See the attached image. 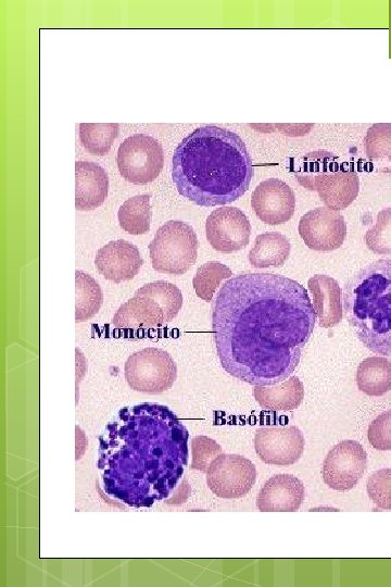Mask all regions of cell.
Masks as SVG:
<instances>
[{"label":"cell","mask_w":391,"mask_h":587,"mask_svg":"<svg viewBox=\"0 0 391 587\" xmlns=\"http://www.w3.org/2000/svg\"><path fill=\"white\" fill-rule=\"evenodd\" d=\"M118 130L119 126L116 123H81L79 138L88 152L104 155L111 149Z\"/></svg>","instance_id":"484cf974"},{"label":"cell","mask_w":391,"mask_h":587,"mask_svg":"<svg viewBox=\"0 0 391 587\" xmlns=\"http://www.w3.org/2000/svg\"><path fill=\"white\" fill-rule=\"evenodd\" d=\"M256 478L254 464L240 454L220 453L206 470L209 488L219 498L237 499L245 496Z\"/></svg>","instance_id":"9c48e42d"},{"label":"cell","mask_w":391,"mask_h":587,"mask_svg":"<svg viewBox=\"0 0 391 587\" xmlns=\"http://www.w3.org/2000/svg\"><path fill=\"white\" fill-rule=\"evenodd\" d=\"M290 250V242L285 235L278 232H266L256 236L248 260L253 267H276L287 261Z\"/></svg>","instance_id":"44dd1931"},{"label":"cell","mask_w":391,"mask_h":587,"mask_svg":"<svg viewBox=\"0 0 391 587\" xmlns=\"http://www.w3.org/2000/svg\"><path fill=\"white\" fill-rule=\"evenodd\" d=\"M231 275V270L223 263L210 261L202 264L192 279L197 296L210 302L220 282Z\"/></svg>","instance_id":"4316f807"},{"label":"cell","mask_w":391,"mask_h":587,"mask_svg":"<svg viewBox=\"0 0 391 587\" xmlns=\"http://www.w3.org/2000/svg\"><path fill=\"white\" fill-rule=\"evenodd\" d=\"M345 319L363 345L391 357V259L369 263L343 286Z\"/></svg>","instance_id":"277c9868"},{"label":"cell","mask_w":391,"mask_h":587,"mask_svg":"<svg viewBox=\"0 0 391 587\" xmlns=\"http://www.w3.org/2000/svg\"><path fill=\"white\" fill-rule=\"evenodd\" d=\"M189 433L166 405L121 409L99 437L98 471L105 498L147 508L168 498L188 463Z\"/></svg>","instance_id":"7a4b0ae2"},{"label":"cell","mask_w":391,"mask_h":587,"mask_svg":"<svg viewBox=\"0 0 391 587\" xmlns=\"http://www.w3.org/2000/svg\"><path fill=\"white\" fill-rule=\"evenodd\" d=\"M116 163L126 180L136 185L148 184L160 175L164 164V151L155 138L136 134L121 143Z\"/></svg>","instance_id":"ba28073f"},{"label":"cell","mask_w":391,"mask_h":587,"mask_svg":"<svg viewBox=\"0 0 391 587\" xmlns=\"http://www.w3.org/2000/svg\"><path fill=\"white\" fill-rule=\"evenodd\" d=\"M366 464L367 455L362 445L355 440H343L328 451L321 476L331 489L350 490L364 475Z\"/></svg>","instance_id":"30bf717a"},{"label":"cell","mask_w":391,"mask_h":587,"mask_svg":"<svg viewBox=\"0 0 391 587\" xmlns=\"http://www.w3.org/2000/svg\"><path fill=\"white\" fill-rule=\"evenodd\" d=\"M142 263L138 248L123 239L104 245L98 250L94 259L99 273L115 284L134 278Z\"/></svg>","instance_id":"9a60e30c"},{"label":"cell","mask_w":391,"mask_h":587,"mask_svg":"<svg viewBox=\"0 0 391 587\" xmlns=\"http://www.w3.org/2000/svg\"><path fill=\"white\" fill-rule=\"evenodd\" d=\"M255 400L265 409L289 411L297 409L304 398V387L297 376H291L276 386H255Z\"/></svg>","instance_id":"ffe728a7"},{"label":"cell","mask_w":391,"mask_h":587,"mask_svg":"<svg viewBox=\"0 0 391 587\" xmlns=\"http://www.w3.org/2000/svg\"><path fill=\"white\" fill-rule=\"evenodd\" d=\"M75 292V322H85L100 310L103 302L102 290L90 275L76 271Z\"/></svg>","instance_id":"cb8c5ba5"},{"label":"cell","mask_w":391,"mask_h":587,"mask_svg":"<svg viewBox=\"0 0 391 587\" xmlns=\"http://www.w3.org/2000/svg\"><path fill=\"white\" fill-rule=\"evenodd\" d=\"M298 230L310 249L329 252L342 246L346 236V224L339 211L319 207L301 216Z\"/></svg>","instance_id":"8fae6325"},{"label":"cell","mask_w":391,"mask_h":587,"mask_svg":"<svg viewBox=\"0 0 391 587\" xmlns=\"http://www.w3.org/2000/svg\"><path fill=\"white\" fill-rule=\"evenodd\" d=\"M316 312L303 285L273 273L226 280L212 307L213 338L224 370L253 386H273L298 367Z\"/></svg>","instance_id":"6da1fadb"},{"label":"cell","mask_w":391,"mask_h":587,"mask_svg":"<svg viewBox=\"0 0 391 587\" xmlns=\"http://www.w3.org/2000/svg\"><path fill=\"white\" fill-rule=\"evenodd\" d=\"M367 494L370 500L383 510H391V467L373 473L367 479Z\"/></svg>","instance_id":"f1b7e54d"},{"label":"cell","mask_w":391,"mask_h":587,"mask_svg":"<svg viewBox=\"0 0 391 587\" xmlns=\"http://www.w3.org/2000/svg\"><path fill=\"white\" fill-rule=\"evenodd\" d=\"M254 448L267 464L290 465L304 451V436L297 426L261 427L255 432Z\"/></svg>","instance_id":"4fadbf2b"},{"label":"cell","mask_w":391,"mask_h":587,"mask_svg":"<svg viewBox=\"0 0 391 587\" xmlns=\"http://www.w3.org/2000/svg\"><path fill=\"white\" fill-rule=\"evenodd\" d=\"M304 485L291 474H278L266 480L256 498L262 512H293L304 500Z\"/></svg>","instance_id":"e0dca14e"},{"label":"cell","mask_w":391,"mask_h":587,"mask_svg":"<svg viewBox=\"0 0 391 587\" xmlns=\"http://www.w3.org/2000/svg\"><path fill=\"white\" fill-rule=\"evenodd\" d=\"M206 239L219 252L232 253L250 241L251 224L235 207H220L210 213L205 223Z\"/></svg>","instance_id":"7c38bea8"},{"label":"cell","mask_w":391,"mask_h":587,"mask_svg":"<svg viewBox=\"0 0 391 587\" xmlns=\"http://www.w3.org/2000/svg\"><path fill=\"white\" fill-rule=\"evenodd\" d=\"M251 205L262 222L279 225L292 217L295 210V196L287 183L272 177L255 187Z\"/></svg>","instance_id":"5bb4252c"},{"label":"cell","mask_w":391,"mask_h":587,"mask_svg":"<svg viewBox=\"0 0 391 587\" xmlns=\"http://www.w3.org/2000/svg\"><path fill=\"white\" fill-rule=\"evenodd\" d=\"M220 453H223L222 448L215 440L206 436H197L192 439L191 467L206 472L211 461Z\"/></svg>","instance_id":"4dcf8cb0"},{"label":"cell","mask_w":391,"mask_h":587,"mask_svg":"<svg viewBox=\"0 0 391 587\" xmlns=\"http://www.w3.org/2000/svg\"><path fill=\"white\" fill-rule=\"evenodd\" d=\"M313 297V307L319 326L330 328L342 320V292L338 282L324 274H316L307 282Z\"/></svg>","instance_id":"d6986e66"},{"label":"cell","mask_w":391,"mask_h":587,"mask_svg":"<svg viewBox=\"0 0 391 587\" xmlns=\"http://www.w3.org/2000/svg\"><path fill=\"white\" fill-rule=\"evenodd\" d=\"M172 177L178 192L200 207L231 203L249 189L254 175L243 140L214 125L188 134L173 154Z\"/></svg>","instance_id":"3957f363"},{"label":"cell","mask_w":391,"mask_h":587,"mask_svg":"<svg viewBox=\"0 0 391 587\" xmlns=\"http://www.w3.org/2000/svg\"><path fill=\"white\" fill-rule=\"evenodd\" d=\"M367 438L376 450H391V409L379 414L369 424Z\"/></svg>","instance_id":"f546056e"},{"label":"cell","mask_w":391,"mask_h":587,"mask_svg":"<svg viewBox=\"0 0 391 587\" xmlns=\"http://www.w3.org/2000/svg\"><path fill=\"white\" fill-rule=\"evenodd\" d=\"M148 248L155 271L182 275L195 263L198 238L191 225L171 220L156 230Z\"/></svg>","instance_id":"8992f818"},{"label":"cell","mask_w":391,"mask_h":587,"mask_svg":"<svg viewBox=\"0 0 391 587\" xmlns=\"http://www.w3.org/2000/svg\"><path fill=\"white\" fill-rule=\"evenodd\" d=\"M151 216L150 195H138L128 198L117 212L121 227L131 235L148 233Z\"/></svg>","instance_id":"d4e9b609"},{"label":"cell","mask_w":391,"mask_h":587,"mask_svg":"<svg viewBox=\"0 0 391 587\" xmlns=\"http://www.w3.org/2000/svg\"><path fill=\"white\" fill-rule=\"evenodd\" d=\"M129 387L144 394L168 390L177 378V365L172 355L159 348H144L130 354L124 367Z\"/></svg>","instance_id":"52a82bcc"},{"label":"cell","mask_w":391,"mask_h":587,"mask_svg":"<svg viewBox=\"0 0 391 587\" xmlns=\"http://www.w3.org/2000/svg\"><path fill=\"white\" fill-rule=\"evenodd\" d=\"M294 173L303 187L317 191L320 200L332 210L345 209L358 195L356 172L339 164L338 157L331 152L306 153L301 157Z\"/></svg>","instance_id":"5b68a950"},{"label":"cell","mask_w":391,"mask_h":587,"mask_svg":"<svg viewBox=\"0 0 391 587\" xmlns=\"http://www.w3.org/2000/svg\"><path fill=\"white\" fill-rule=\"evenodd\" d=\"M367 248L377 254H391V208L378 212L377 221L364 236Z\"/></svg>","instance_id":"83f0119b"},{"label":"cell","mask_w":391,"mask_h":587,"mask_svg":"<svg viewBox=\"0 0 391 587\" xmlns=\"http://www.w3.org/2000/svg\"><path fill=\"white\" fill-rule=\"evenodd\" d=\"M75 180V208L77 210H93L106 199L109 177L99 164L85 161L76 162Z\"/></svg>","instance_id":"ac0fdd59"},{"label":"cell","mask_w":391,"mask_h":587,"mask_svg":"<svg viewBox=\"0 0 391 587\" xmlns=\"http://www.w3.org/2000/svg\"><path fill=\"white\" fill-rule=\"evenodd\" d=\"M358 389L367 396L380 397L391 390V361L384 357L364 359L356 371Z\"/></svg>","instance_id":"7402d4cb"},{"label":"cell","mask_w":391,"mask_h":587,"mask_svg":"<svg viewBox=\"0 0 391 587\" xmlns=\"http://www.w3.org/2000/svg\"><path fill=\"white\" fill-rule=\"evenodd\" d=\"M364 149L375 171L391 173V124L371 125L364 138Z\"/></svg>","instance_id":"603a6c76"},{"label":"cell","mask_w":391,"mask_h":587,"mask_svg":"<svg viewBox=\"0 0 391 587\" xmlns=\"http://www.w3.org/2000/svg\"><path fill=\"white\" fill-rule=\"evenodd\" d=\"M168 323L162 305L143 287L124 302L113 316L112 324L119 329H151Z\"/></svg>","instance_id":"2e32d148"}]
</instances>
